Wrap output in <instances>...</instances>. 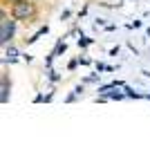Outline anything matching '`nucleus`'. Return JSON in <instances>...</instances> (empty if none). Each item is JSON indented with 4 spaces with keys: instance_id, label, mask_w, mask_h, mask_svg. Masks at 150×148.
<instances>
[{
    "instance_id": "nucleus-1",
    "label": "nucleus",
    "mask_w": 150,
    "mask_h": 148,
    "mask_svg": "<svg viewBox=\"0 0 150 148\" xmlns=\"http://www.w3.org/2000/svg\"><path fill=\"white\" fill-rule=\"evenodd\" d=\"M27 16H31V5L29 2H25V0H18L16 5H13V18H27Z\"/></svg>"
},
{
    "instance_id": "nucleus-2",
    "label": "nucleus",
    "mask_w": 150,
    "mask_h": 148,
    "mask_svg": "<svg viewBox=\"0 0 150 148\" xmlns=\"http://www.w3.org/2000/svg\"><path fill=\"white\" fill-rule=\"evenodd\" d=\"M13 36V20H9L7 16H2V43H7V41H11Z\"/></svg>"
},
{
    "instance_id": "nucleus-3",
    "label": "nucleus",
    "mask_w": 150,
    "mask_h": 148,
    "mask_svg": "<svg viewBox=\"0 0 150 148\" xmlns=\"http://www.w3.org/2000/svg\"><path fill=\"white\" fill-rule=\"evenodd\" d=\"M2 103H7V79L2 76Z\"/></svg>"
}]
</instances>
